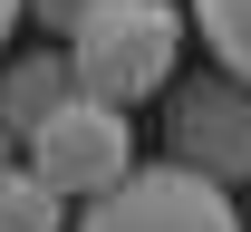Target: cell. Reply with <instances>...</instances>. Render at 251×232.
<instances>
[{"mask_svg": "<svg viewBox=\"0 0 251 232\" xmlns=\"http://www.w3.org/2000/svg\"><path fill=\"white\" fill-rule=\"evenodd\" d=\"M0 232H68V203L49 194V184H39L20 155L0 165Z\"/></svg>", "mask_w": 251, "mask_h": 232, "instance_id": "obj_7", "label": "cell"}, {"mask_svg": "<svg viewBox=\"0 0 251 232\" xmlns=\"http://www.w3.org/2000/svg\"><path fill=\"white\" fill-rule=\"evenodd\" d=\"M77 232H242V213L222 184H203L184 165H135L116 194H97L77 213Z\"/></svg>", "mask_w": 251, "mask_h": 232, "instance_id": "obj_4", "label": "cell"}, {"mask_svg": "<svg viewBox=\"0 0 251 232\" xmlns=\"http://www.w3.org/2000/svg\"><path fill=\"white\" fill-rule=\"evenodd\" d=\"M0 165H10V135H0Z\"/></svg>", "mask_w": 251, "mask_h": 232, "instance_id": "obj_10", "label": "cell"}, {"mask_svg": "<svg viewBox=\"0 0 251 232\" xmlns=\"http://www.w3.org/2000/svg\"><path fill=\"white\" fill-rule=\"evenodd\" d=\"M184 20L203 29V49L222 58V77H242V87H251V0H193Z\"/></svg>", "mask_w": 251, "mask_h": 232, "instance_id": "obj_6", "label": "cell"}, {"mask_svg": "<svg viewBox=\"0 0 251 232\" xmlns=\"http://www.w3.org/2000/svg\"><path fill=\"white\" fill-rule=\"evenodd\" d=\"M20 165H29L58 203H97V194H116L126 174H135V116L68 87V97L20 135Z\"/></svg>", "mask_w": 251, "mask_h": 232, "instance_id": "obj_2", "label": "cell"}, {"mask_svg": "<svg viewBox=\"0 0 251 232\" xmlns=\"http://www.w3.org/2000/svg\"><path fill=\"white\" fill-rule=\"evenodd\" d=\"M184 10L174 0H97L87 20L68 29V77H77V97H106V106H135L164 97L174 87V68H184Z\"/></svg>", "mask_w": 251, "mask_h": 232, "instance_id": "obj_1", "label": "cell"}, {"mask_svg": "<svg viewBox=\"0 0 251 232\" xmlns=\"http://www.w3.org/2000/svg\"><path fill=\"white\" fill-rule=\"evenodd\" d=\"M20 10H39V20H49V29L68 39V29H77V20H87V10H97V0H20Z\"/></svg>", "mask_w": 251, "mask_h": 232, "instance_id": "obj_8", "label": "cell"}, {"mask_svg": "<svg viewBox=\"0 0 251 232\" xmlns=\"http://www.w3.org/2000/svg\"><path fill=\"white\" fill-rule=\"evenodd\" d=\"M10 29H20V0H0V49H10Z\"/></svg>", "mask_w": 251, "mask_h": 232, "instance_id": "obj_9", "label": "cell"}, {"mask_svg": "<svg viewBox=\"0 0 251 232\" xmlns=\"http://www.w3.org/2000/svg\"><path fill=\"white\" fill-rule=\"evenodd\" d=\"M164 165L203 174V184H251V87L242 77H174L164 87Z\"/></svg>", "mask_w": 251, "mask_h": 232, "instance_id": "obj_3", "label": "cell"}, {"mask_svg": "<svg viewBox=\"0 0 251 232\" xmlns=\"http://www.w3.org/2000/svg\"><path fill=\"white\" fill-rule=\"evenodd\" d=\"M68 87H77V77H68V49H29V58H10V68H0V135L20 145Z\"/></svg>", "mask_w": 251, "mask_h": 232, "instance_id": "obj_5", "label": "cell"}]
</instances>
